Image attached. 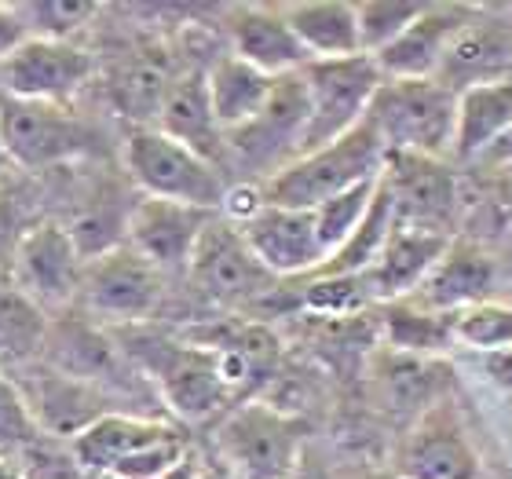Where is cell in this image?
Returning a JSON list of instances; mask_svg holds the SVG:
<instances>
[{
    "label": "cell",
    "mask_w": 512,
    "mask_h": 479,
    "mask_svg": "<svg viewBox=\"0 0 512 479\" xmlns=\"http://www.w3.org/2000/svg\"><path fill=\"white\" fill-rule=\"evenodd\" d=\"M384 169V143L377 139L370 121L348 132V136L333 139L326 147L308 150L278 169L271 180H264L260 194L267 205H282V209H315V205L330 202L337 194L352 191L359 183L377 180Z\"/></svg>",
    "instance_id": "1"
},
{
    "label": "cell",
    "mask_w": 512,
    "mask_h": 479,
    "mask_svg": "<svg viewBox=\"0 0 512 479\" xmlns=\"http://www.w3.org/2000/svg\"><path fill=\"white\" fill-rule=\"evenodd\" d=\"M183 436L165 421L99 414L74 432V458L114 479H165L183 465Z\"/></svg>",
    "instance_id": "2"
},
{
    "label": "cell",
    "mask_w": 512,
    "mask_h": 479,
    "mask_svg": "<svg viewBox=\"0 0 512 479\" xmlns=\"http://www.w3.org/2000/svg\"><path fill=\"white\" fill-rule=\"evenodd\" d=\"M454 103L458 96L447 85H439L436 77H414V81L384 77L366 110V121L384 143V154L447 158L454 139Z\"/></svg>",
    "instance_id": "3"
},
{
    "label": "cell",
    "mask_w": 512,
    "mask_h": 479,
    "mask_svg": "<svg viewBox=\"0 0 512 479\" xmlns=\"http://www.w3.org/2000/svg\"><path fill=\"white\" fill-rule=\"evenodd\" d=\"M125 169L143 191V198H165L216 213L224 205V180L213 161L194 154L158 128H136L125 139Z\"/></svg>",
    "instance_id": "4"
},
{
    "label": "cell",
    "mask_w": 512,
    "mask_h": 479,
    "mask_svg": "<svg viewBox=\"0 0 512 479\" xmlns=\"http://www.w3.org/2000/svg\"><path fill=\"white\" fill-rule=\"evenodd\" d=\"M300 81L308 88L311 114L304 136V154H308L348 136L366 118L384 77L370 55H348V59H311L300 70Z\"/></svg>",
    "instance_id": "5"
},
{
    "label": "cell",
    "mask_w": 512,
    "mask_h": 479,
    "mask_svg": "<svg viewBox=\"0 0 512 479\" xmlns=\"http://www.w3.org/2000/svg\"><path fill=\"white\" fill-rule=\"evenodd\" d=\"M0 143L19 169H52L92 150V128L77 121L70 107L33 103L0 92Z\"/></svg>",
    "instance_id": "6"
},
{
    "label": "cell",
    "mask_w": 512,
    "mask_h": 479,
    "mask_svg": "<svg viewBox=\"0 0 512 479\" xmlns=\"http://www.w3.org/2000/svg\"><path fill=\"white\" fill-rule=\"evenodd\" d=\"M139 362L150 373V381L161 388V399L169 403V410L183 421H205L235 399V392L224 384L216 352L205 344L143 341Z\"/></svg>",
    "instance_id": "7"
},
{
    "label": "cell",
    "mask_w": 512,
    "mask_h": 479,
    "mask_svg": "<svg viewBox=\"0 0 512 479\" xmlns=\"http://www.w3.org/2000/svg\"><path fill=\"white\" fill-rule=\"evenodd\" d=\"M220 447L242 479H289L304 458V425L275 406L249 403L227 417Z\"/></svg>",
    "instance_id": "8"
},
{
    "label": "cell",
    "mask_w": 512,
    "mask_h": 479,
    "mask_svg": "<svg viewBox=\"0 0 512 479\" xmlns=\"http://www.w3.org/2000/svg\"><path fill=\"white\" fill-rule=\"evenodd\" d=\"M308 88L297 74L275 77V88L267 96L264 110L249 125L224 136V143L246 161L249 169L267 172V180L289 161L304 154V136H308Z\"/></svg>",
    "instance_id": "9"
},
{
    "label": "cell",
    "mask_w": 512,
    "mask_h": 479,
    "mask_svg": "<svg viewBox=\"0 0 512 479\" xmlns=\"http://www.w3.org/2000/svg\"><path fill=\"white\" fill-rule=\"evenodd\" d=\"M381 183L395 209V224L450 235L458 213V180L443 158L425 154H384Z\"/></svg>",
    "instance_id": "10"
},
{
    "label": "cell",
    "mask_w": 512,
    "mask_h": 479,
    "mask_svg": "<svg viewBox=\"0 0 512 479\" xmlns=\"http://www.w3.org/2000/svg\"><path fill=\"white\" fill-rule=\"evenodd\" d=\"M92 77V55L70 41H44L22 37L0 59L4 96L33 99V103H59L66 107Z\"/></svg>",
    "instance_id": "11"
},
{
    "label": "cell",
    "mask_w": 512,
    "mask_h": 479,
    "mask_svg": "<svg viewBox=\"0 0 512 479\" xmlns=\"http://www.w3.org/2000/svg\"><path fill=\"white\" fill-rule=\"evenodd\" d=\"M187 267L194 275V286L202 289L209 300L227 304V308L249 304L260 293H267L271 282H275V275H267L264 264L253 256L242 231L231 220H220V216H213L205 224Z\"/></svg>",
    "instance_id": "12"
},
{
    "label": "cell",
    "mask_w": 512,
    "mask_h": 479,
    "mask_svg": "<svg viewBox=\"0 0 512 479\" xmlns=\"http://www.w3.org/2000/svg\"><path fill=\"white\" fill-rule=\"evenodd\" d=\"M395 472L403 479H483L480 454L469 443L454 403L439 399L414 417L395 458Z\"/></svg>",
    "instance_id": "13"
},
{
    "label": "cell",
    "mask_w": 512,
    "mask_h": 479,
    "mask_svg": "<svg viewBox=\"0 0 512 479\" xmlns=\"http://www.w3.org/2000/svg\"><path fill=\"white\" fill-rule=\"evenodd\" d=\"M77 297L85 300L88 311L110 322H143L161 300V271L136 249L114 245L85 260Z\"/></svg>",
    "instance_id": "14"
},
{
    "label": "cell",
    "mask_w": 512,
    "mask_h": 479,
    "mask_svg": "<svg viewBox=\"0 0 512 479\" xmlns=\"http://www.w3.org/2000/svg\"><path fill=\"white\" fill-rule=\"evenodd\" d=\"M85 256L63 224L30 227L15 253V286L41 308H66L81 293Z\"/></svg>",
    "instance_id": "15"
},
{
    "label": "cell",
    "mask_w": 512,
    "mask_h": 479,
    "mask_svg": "<svg viewBox=\"0 0 512 479\" xmlns=\"http://www.w3.org/2000/svg\"><path fill=\"white\" fill-rule=\"evenodd\" d=\"M436 81L454 96L476 85L512 81V11L476 8L443 55Z\"/></svg>",
    "instance_id": "16"
},
{
    "label": "cell",
    "mask_w": 512,
    "mask_h": 479,
    "mask_svg": "<svg viewBox=\"0 0 512 479\" xmlns=\"http://www.w3.org/2000/svg\"><path fill=\"white\" fill-rule=\"evenodd\" d=\"M238 231L267 275H308L326 264V249L319 242L311 209H282L264 202L260 213L238 224Z\"/></svg>",
    "instance_id": "17"
},
{
    "label": "cell",
    "mask_w": 512,
    "mask_h": 479,
    "mask_svg": "<svg viewBox=\"0 0 512 479\" xmlns=\"http://www.w3.org/2000/svg\"><path fill=\"white\" fill-rule=\"evenodd\" d=\"M216 213L194 209V205L165 202V198H139L128 209L125 245L136 249L143 260L165 271V267H187L194 245L202 238L205 224Z\"/></svg>",
    "instance_id": "18"
},
{
    "label": "cell",
    "mask_w": 512,
    "mask_h": 479,
    "mask_svg": "<svg viewBox=\"0 0 512 479\" xmlns=\"http://www.w3.org/2000/svg\"><path fill=\"white\" fill-rule=\"evenodd\" d=\"M472 15H476V4H425L421 15L370 59L377 63L381 77H392V81L436 77L447 48Z\"/></svg>",
    "instance_id": "19"
},
{
    "label": "cell",
    "mask_w": 512,
    "mask_h": 479,
    "mask_svg": "<svg viewBox=\"0 0 512 479\" xmlns=\"http://www.w3.org/2000/svg\"><path fill=\"white\" fill-rule=\"evenodd\" d=\"M494 293H498V260L469 238H450L436 267L417 286L414 304L443 311V315H458L465 308L494 300Z\"/></svg>",
    "instance_id": "20"
},
{
    "label": "cell",
    "mask_w": 512,
    "mask_h": 479,
    "mask_svg": "<svg viewBox=\"0 0 512 479\" xmlns=\"http://www.w3.org/2000/svg\"><path fill=\"white\" fill-rule=\"evenodd\" d=\"M447 245L450 235L395 224L384 249L377 253V260L363 271L370 300H388L392 304V300L414 297L417 286L428 278V271L436 267V260L443 256Z\"/></svg>",
    "instance_id": "21"
},
{
    "label": "cell",
    "mask_w": 512,
    "mask_h": 479,
    "mask_svg": "<svg viewBox=\"0 0 512 479\" xmlns=\"http://www.w3.org/2000/svg\"><path fill=\"white\" fill-rule=\"evenodd\" d=\"M231 44H235L231 55L246 59L267 77L297 74L311 63L289 22L282 19V8H238L231 15Z\"/></svg>",
    "instance_id": "22"
},
{
    "label": "cell",
    "mask_w": 512,
    "mask_h": 479,
    "mask_svg": "<svg viewBox=\"0 0 512 479\" xmlns=\"http://www.w3.org/2000/svg\"><path fill=\"white\" fill-rule=\"evenodd\" d=\"M158 132H165L169 139L191 147L194 154H202L205 161L220 158L224 150V132L216 125L213 107H209V92H205V70H187L176 74V81L169 85L165 99L158 110Z\"/></svg>",
    "instance_id": "23"
},
{
    "label": "cell",
    "mask_w": 512,
    "mask_h": 479,
    "mask_svg": "<svg viewBox=\"0 0 512 479\" xmlns=\"http://www.w3.org/2000/svg\"><path fill=\"white\" fill-rule=\"evenodd\" d=\"M509 128H512V81L465 88V92H458V103H454L450 154L461 161H480Z\"/></svg>",
    "instance_id": "24"
},
{
    "label": "cell",
    "mask_w": 512,
    "mask_h": 479,
    "mask_svg": "<svg viewBox=\"0 0 512 479\" xmlns=\"http://www.w3.org/2000/svg\"><path fill=\"white\" fill-rule=\"evenodd\" d=\"M275 88V77H267L264 70L249 66L238 55H220L209 70H205V92H209V107L224 136L238 132L242 125L264 110L267 96Z\"/></svg>",
    "instance_id": "25"
},
{
    "label": "cell",
    "mask_w": 512,
    "mask_h": 479,
    "mask_svg": "<svg viewBox=\"0 0 512 479\" xmlns=\"http://www.w3.org/2000/svg\"><path fill=\"white\" fill-rule=\"evenodd\" d=\"M282 19L289 22V30L300 41V48L308 52V59H348V55H363L355 4H344V0L282 4Z\"/></svg>",
    "instance_id": "26"
},
{
    "label": "cell",
    "mask_w": 512,
    "mask_h": 479,
    "mask_svg": "<svg viewBox=\"0 0 512 479\" xmlns=\"http://www.w3.org/2000/svg\"><path fill=\"white\" fill-rule=\"evenodd\" d=\"M447 366L439 359H425V355H406V352H388L377 355L374 381L381 392V403L395 414H425L428 406L439 403V395L447 388Z\"/></svg>",
    "instance_id": "27"
},
{
    "label": "cell",
    "mask_w": 512,
    "mask_h": 479,
    "mask_svg": "<svg viewBox=\"0 0 512 479\" xmlns=\"http://www.w3.org/2000/svg\"><path fill=\"white\" fill-rule=\"evenodd\" d=\"M384 337L392 352L436 359L454 344V315L417 308L414 300H392L384 311Z\"/></svg>",
    "instance_id": "28"
},
{
    "label": "cell",
    "mask_w": 512,
    "mask_h": 479,
    "mask_svg": "<svg viewBox=\"0 0 512 479\" xmlns=\"http://www.w3.org/2000/svg\"><path fill=\"white\" fill-rule=\"evenodd\" d=\"M392 227H395L392 198H388L381 176H377V191H374V198H370L366 216L359 220V227H355L352 235H348V242H344L341 249L315 271V275H363L366 267L377 260V253L384 249V242H388V235H392Z\"/></svg>",
    "instance_id": "29"
},
{
    "label": "cell",
    "mask_w": 512,
    "mask_h": 479,
    "mask_svg": "<svg viewBox=\"0 0 512 479\" xmlns=\"http://www.w3.org/2000/svg\"><path fill=\"white\" fill-rule=\"evenodd\" d=\"M454 344L480 355L512 348V300H487L454 315Z\"/></svg>",
    "instance_id": "30"
},
{
    "label": "cell",
    "mask_w": 512,
    "mask_h": 479,
    "mask_svg": "<svg viewBox=\"0 0 512 479\" xmlns=\"http://www.w3.org/2000/svg\"><path fill=\"white\" fill-rule=\"evenodd\" d=\"M11 8L19 15L26 37H44V41H70L99 11L85 0H33V4H11Z\"/></svg>",
    "instance_id": "31"
},
{
    "label": "cell",
    "mask_w": 512,
    "mask_h": 479,
    "mask_svg": "<svg viewBox=\"0 0 512 479\" xmlns=\"http://www.w3.org/2000/svg\"><path fill=\"white\" fill-rule=\"evenodd\" d=\"M172 81H176V74L169 70V59H165V55H158V52L139 55L136 63L125 70V77H121L118 96L132 118H150V114L158 118L161 99H165Z\"/></svg>",
    "instance_id": "32"
},
{
    "label": "cell",
    "mask_w": 512,
    "mask_h": 479,
    "mask_svg": "<svg viewBox=\"0 0 512 479\" xmlns=\"http://www.w3.org/2000/svg\"><path fill=\"white\" fill-rule=\"evenodd\" d=\"M374 191H377V180H366V183H359V187H352V191L337 194V198L311 209L319 242H322V249H326V260H330V256L348 242V235H352L355 227H359V220H363L366 209H370Z\"/></svg>",
    "instance_id": "33"
},
{
    "label": "cell",
    "mask_w": 512,
    "mask_h": 479,
    "mask_svg": "<svg viewBox=\"0 0 512 479\" xmlns=\"http://www.w3.org/2000/svg\"><path fill=\"white\" fill-rule=\"evenodd\" d=\"M425 4H403V0H370L355 4V22H359V48L363 55H377L381 48L399 37L410 22L421 15Z\"/></svg>",
    "instance_id": "34"
},
{
    "label": "cell",
    "mask_w": 512,
    "mask_h": 479,
    "mask_svg": "<svg viewBox=\"0 0 512 479\" xmlns=\"http://www.w3.org/2000/svg\"><path fill=\"white\" fill-rule=\"evenodd\" d=\"M370 304L363 275H319L304 286V308L319 315H352Z\"/></svg>",
    "instance_id": "35"
},
{
    "label": "cell",
    "mask_w": 512,
    "mask_h": 479,
    "mask_svg": "<svg viewBox=\"0 0 512 479\" xmlns=\"http://www.w3.org/2000/svg\"><path fill=\"white\" fill-rule=\"evenodd\" d=\"M33 436H37V417L26 395L0 373V443H30Z\"/></svg>",
    "instance_id": "36"
},
{
    "label": "cell",
    "mask_w": 512,
    "mask_h": 479,
    "mask_svg": "<svg viewBox=\"0 0 512 479\" xmlns=\"http://www.w3.org/2000/svg\"><path fill=\"white\" fill-rule=\"evenodd\" d=\"M483 373L491 377V384H498L502 392H512V348L494 355H483Z\"/></svg>",
    "instance_id": "37"
},
{
    "label": "cell",
    "mask_w": 512,
    "mask_h": 479,
    "mask_svg": "<svg viewBox=\"0 0 512 479\" xmlns=\"http://www.w3.org/2000/svg\"><path fill=\"white\" fill-rule=\"evenodd\" d=\"M22 37H26V30H22L15 8H11V4H0V59H4Z\"/></svg>",
    "instance_id": "38"
},
{
    "label": "cell",
    "mask_w": 512,
    "mask_h": 479,
    "mask_svg": "<svg viewBox=\"0 0 512 479\" xmlns=\"http://www.w3.org/2000/svg\"><path fill=\"white\" fill-rule=\"evenodd\" d=\"M480 161H487V165H509L512 169V128L498 139V143H494L491 150H487V154H483Z\"/></svg>",
    "instance_id": "39"
},
{
    "label": "cell",
    "mask_w": 512,
    "mask_h": 479,
    "mask_svg": "<svg viewBox=\"0 0 512 479\" xmlns=\"http://www.w3.org/2000/svg\"><path fill=\"white\" fill-rule=\"evenodd\" d=\"M498 216H502L505 231L512 235V176L498 187Z\"/></svg>",
    "instance_id": "40"
},
{
    "label": "cell",
    "mask_w": 512,
    "mask_h": 479,
    "mask_svg": "<svg viewBox=\"0 0 512 479\" xmlns=\"http://www.w3.org/2000/svg\"><path fill=\"white\" fill-rule=\"evenodd\" d=\"M289 479H326V476H322V469H319V465H315V461L300 458L297 472H293V476H289Z\"/></svg>",
    "instance_id": "41"
},
{
    "label": "cell",
    "mask_w": 512,
    "mask_h": 479,
    "mask_svg": "<svg viewBox=\"0 0 512 479\" xmlns=\"http://www.w3.org/2000/svg\"><path fill=\"white\" fill-rule=\"evenodd\" d=\"M0 479H26V476H22V472L15 469L8 458H0Z\"/></svg>",
    "instance_id": "42"
},
{
    "label": "cell",
    "mask_w": 512,
    "mask_h": 479,
    "mask_svg": "<svg viewBox=\"0 0 512 479\" xmlns=\"http://www.w3.org/2000/svg\"><path fill=\"white\" fill-rule=\"evenodd\" d=\"M352 479H403L399 472H359V476H352Z\"/></svg>",
    "instance_id": "43"
},
{
    "label": "cell",
    "mask_w": 512,
    "mask_h": 479,
    "mask_svg": "<svg viewBox=\"0 0 512 479\" xmlns=\"http://www.w3.org/2000/svg\"><path fill=\"white\" fill-rule=\"evenodd\" d=\"M502 278L512 286V256H509V260H505L502 267H498V282H502Z\"/></svg>",
    "instance_id": "44"
},
{
    "label": "cell",
    "mask_w": 512,
    "mask_h": 479,
    "mask_svg": "<svg viewBox=\"0 0 512 479\" xmlns=\"http://www.w3.org/2000/svg\"><path fill=\"white\" fill-rule=\"evenodd\" d=\"M11 161H8V154H4V143H0V176H4V169H8Z\"/></svg>",
    "instance_id": "45"
}]
</instances>
